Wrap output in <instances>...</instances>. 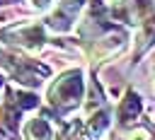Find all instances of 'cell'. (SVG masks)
I'll list each match as a JSON object with an SVG mask.
<instances>
[{
	"label": "cell",
	"mask_w": 155,
	"mask_h": 140,
	"mask_svg": "<svg viewBox=\"0 0 155 140\" xmlns=\"http://www.w3.org/2000/svg\"><path fill=\"white\" fill-rule=\"evenodd\" d=\"M126 140H150V138H148V130L138 128V130H133V133H131V135H128Z\"/></svg>",
	"instance_id": "9c48e42d"
},
{
	"label": "cell",
	"mask_w": 155,
	"mask_h": 140,
	"mask_svg": "<svg viewBox=\"0 0 155 140\" xmlns=\"http://www.w3.org/2000/svg\"><path fill=\"white\" fill-rule=\"evenodd\" d=\"M27 2H29V7L36 10V12H44V10L51 7V0H27Z\"/></svg>",
	"instance_id": "ba28073f"
},
{
	"label": "cell",
	"mask_w": 155,
	"mask_h": 140,
	"mask_svg": "<svg viewBox=\"0 0 155 140\" xmlns=\"http://www.w3.org/2000/svg\"><path fill=\"white\" fill-rule=\"evenodd\" d=\"M24 138L29 140H51V126L46 118H29L24 123Z\"/></svg>",
	"instance_id": "277c9868"
},
{
	"label": "cell",
	"mask_w": 155,
	"mask_h": 140,
	"mask_svg": "<svg viewBox=\"0 0 155 140\" xmlns=\"http://www.w3.org/2000/svg\"><path fill=\"white\" fill-rule=\"evenodd\" d=\"M82 2H85V0H65V2H61V5L56 7V12L51 14L48 24H51L56 31H68V29L73 27L78 12L82 10Z\"/></svg>",
	"instance_id": "7a4b0ae2"
},
{
	"label": "cell",
	"mask_w": 155,
	"mask_h": 140,
	"mask_svg": "<svg viewBox=\"0 0 155 140\" xmlns=\"http://www.w3.org/2000/svg\"><path fill=\"white\" fill-rule=\"evenodd\" d=\"M140 97L136 94V92H128L126 97H124V101H121V106H119V121H133L138 113H140Z\"/></svg>",
	"instance_id": "5b68a950"
},
{
	"label": "cell",
	"mask_w": 155,
	"mask_h": 140,
	"mask_svg": "<svg viewBox=\"0 0 155 140\" xmlns=\"http://www.w3.org/2000/svg\"><path fill=\"white\" fill-rule=\"evenodd\" d=\"M153 39H155V17H153V19H148V22L143 24V29H140V36H138V41H140L138 51H145V48L153 43Z\"/></svg>",
	"instance_id": "52a82bcc"
},
{
	"label": "cell",
	"mask_w": 155,
	"mask_h": 140,
	"mask_svg": "<svg viewBox=\"0 0 155 140\" xmlns=\"http://www.w3.org/2000/svg\"><path fill=\"white\" fill-rule=\"evenodd\" d=\"M107 126H109V116H107V111H99V113H94L92 118H90V123H87V130H85V140H97L104 130H107Z\"/></svg>",
	"instance_id": "8992f818"
},
{
	"label": "cell",
	"mask_w": 155,
	"mask_h": 140,
	"mask_svg": "<svg viewBox=\"0 0 155 140\" xmlns=\"http://www.w3.org/2000/svg\"><path fill=\"white\" fill-rule=\"evenodd\" d=\"M124 34H111V36H104L94 43V51H92V58H109L114 53H119L124 48Z\"/></svg>",
	"instance_id": "3957f363"
},
{
	"label": "cell",
	"mask_w": 155,
	"mask_h": 140,
	"mask_svg": "<svg viewBox=\"0 0 155 140\" xmlns=\"http://www.w3.org/2000/svg\"><path fill=\"white\" fill-rule=\"evenodd\" d=\"M82 89H85V84H82V72H80V70H68V72H63V75L53 82V87L48 89V101H51L53 106H58V109H73V106L80 104Z\"/></svg>",
	"instance_id": "6da1fadb"
}]
</instances>
